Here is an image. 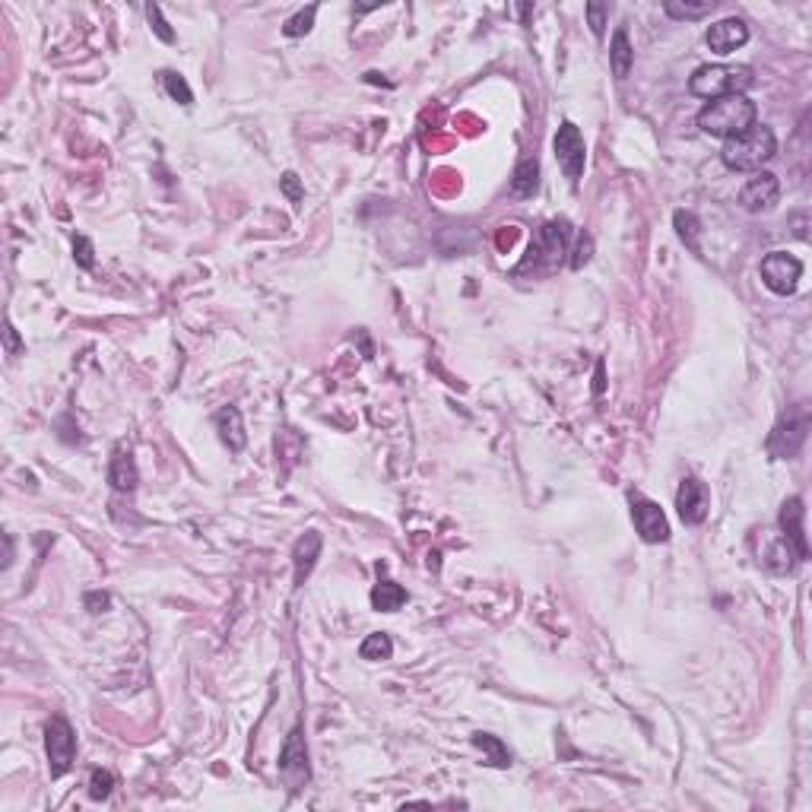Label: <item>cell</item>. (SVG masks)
<instances>
[{"label":"cell","instance_id":"cell-15","mask_svg":"<svg viewBox=\"0 0 812 812\" xmlns=\"http://www.w3.org/2000/svg\"><path fill=\"white\" fill-rule=\"evenodd\" d=\"M705 41L714 54L726 58V54H734L736 48H743L749 41V26L743 20H736V16H726V20L714 23V26L707 29Z\"/></svg>","mask_w":812,"mask_h":812},{"label":"cell","instance_id":"cell-13","mask_svg":"<svg viewBox=\"0 0 812 812\" xmlns=\"http://www.w3.org/2000/svg\"><path fill=\"white\" fill-rule=\"evenodd\" d=\"M778 200H780V181L771 172H755L740 191V206L746 213H755V216L759 213H771L778 206Z\"/></svg>","mask_w":812,"mask_h":812},{"label":"cell","instance_id":"cell-17","mask_svg":"<svg viewBox=\"0 0 812 812\" xmlns=\"http://www.w3.org/2000/svg\"><path fill=\"white\" fill-rule=\"evenodd\" d=\"M213 425H216L219 438H223V444L229 451H242L248 444V432H245V423H242L238 406H223V410L213 416Z\"/></svg>","mask_w":812,"mask_h":812},{"label":"cell","instance_id":"cell-9","mask_svg":"<svg viewBox=\"0 0 812 812\" xmlns=\"http://www.w3.org/2000/svg\"><path fill=\"white\" fill-rule=\"evenodd\" d=\"M759 273H762V283L774 296H793L799 286V277H803V264H799V258H793L787 251H771L762 258Z\"/></svg>","mask_w":812,"mask_h":812},{"label":"cell","instance_id":"cell-33","mask_svg":"<svg viewBox=\"0 0 812 812\" xmlns=\"http://www.w3.org/2000/svg\"><path fill=\"white\" fill-rule=\"evenodd\" d=\"M279 187H283V194L292 200V204H298V200L305 197V191H302V185H298V175L296 172H286L283 178H279Z\"/></svg>","mask_w":812,"mask_h":812},{"label":"cell","instance_id":"cell-24","mask_svg":"<svg viewBox=\"0 0 812 812\" xmlns=\"http://www.w3.org/2000/svg\"><path fill=\"white\" fill-rule=\"evenodd\" d=\"M390 654H394V641H390V634H384V632H371L369 638L362 641V647H359V657H362V661H390Z\"/></svg>","mask_w":812,"mask_h":812},{"label":"cell","instance_id":"cell-6","mask_svg":"<svg viewBox=\"0 0 812 812\" xmlns=\"http://www.w3.org/2000/svg\"><path fill=\"white\" fill-rule=\"evenodd\" d=\"M806 435H809V413L799 406V410L780 416V423L771 429V435H768V454L774 461H790V457H797L803 451Z\"/></svg>","mask_w":812,"mask_h":812},{"label":"cell","instance_id":"cell-14","mask_svg":"<svg viewBox=\"0 0 812 812\" xmlns=\"http://www.w3.org/2000/svg\"><path fill=\"white\" fill-rule=\"evenodd\" d=\"M778 527L784 534V540L793 546L799 561L809 559V543H806V508H803V498L790 496L784 505H780V515H778Z\"/></svg>","mask_w":812,"mask_h":812},{"label":"cell","instance_id":"cell-1","mask_svg":"<svg viewBox=\"0 0 812 812\" xmlns=\"http://www.w3.org/2000/svg\"><path fill=\"white\" fill-rule=\"evenodd\" d=\"M774 156H778V137L765 124H753L749 131L724 140V150H720V159L730 172H762V166H768Z\"/></svg>","mask_w":812,"mask_h":812},{"label":"cell","instance_id":"cell-5","mask_svg":"<svg viewBox=\"0 0 812 812\" xmlns=\"http://www.w3.org/2000/svg\"><path fill=\"white\" fill-rule=\"evenodd\" d=\"M45 753H48V771H51V778H64L73 768V759H77V734H73L70 720L64 714H54L45 724Z\"/></svg>","mask_w":812,"mask_h":812},{"label":"cell","instance_id":"cell-2","mask_svg":"<svg viewBox=\"0 0 812 812\" xmlns=\"http://www.w3.org/2000/svg\"><path fill=\"white\" fill-rule=\"evenodd\" d=\"M755 114H759V108H755L753 99H746V96H724V99H711L701 108L698 127L707 137L730 140L736 133L749 131L755 124Z\"/></svg>","mask_w":812,"mask_h":812},{"label":"cell","instance_id":"cell-23","mask_svg":"<svg viewBox=\"0 0 812 812\" xmlns=\"http://www.w3.org/2000/svg\"><path fill=\"white\" fill-rule=\"evenodd\" d=\"M717 0H701V4H689V0H667L663 4V14L670 20H701V16H711Z\"/></svg>","mask_w":812,"mask_h":812},{"label":"cell","instance_id":"cell-30","mask_svg":"<svg viewBox=\"0 0 812 812\" xmlns=\"http://www.w3.org/2000/svg\"><path fill=\"white\" fill-rule=\"evenodd\" d=\"M607 20H609V4L590 0L588 4V23H590V32H594L597 39H603V32H607Z\"/></svg>","mask_w":812,"mask_h":812},{"label":"cell","instance_id":"cell-4","mask_svg":"<svg viewBox=\"0 0 812 812\" xmlns=\"http://www.w3.org/2000/svg\"><path fill=\"white\" fill-rule=\"evenodd\" d=\"M568 251V223L565 219H552V223H543L540 229H536L534 242H530V251L527 258H524V264L517 267V273L521 277H527V273H549L559 267V260L565 258Z\"/></svg>","mask_w":812,"mask_h":812},{"label":"cell","instance_id":"cell-28","mask_svg":"<svg viewBox=\"0 0 812 812\" xmlns=\"http://www.w3.org/2000/svg\"><path fill=\"white\" fill-rule=\"evenodd\" d=\"M114 790V774L105 771V768H93V774H89V797L96 799V803H102V799H108Z\"/></svg>","mask_w":812,"mask_h":812},{"label":"cell","instance_id":"cell-25","mask_svg":"<svg viewBox=\"0 0 812 812\" xmlns=\"http://www.w3.org/2000/svg\"><path fill=\"white\" fill-rule=\"evenodd\" d=\"M473 746L482 749V753L489 755V765H496V768H508L511 765V753L505 749V743L498 740V736L473 734Z\"/></svg>","mask_w":812,"mask_h":812},{"label":"cell","instance_id":"cell-27","mask_svg":"<svg viewBox=\"0 0 812 812\" xmlns=\"http://www.w3.org/2000/svg\"><path fill=\"white\" fill-rule=\"evenodd\" d=\"M315 16H317V7L311 4V7L298 10L296 16H289L283 26V35H289V39H298V35H308L311 26H315Z\"/></svg>","mask_w":812,"mask_h":812},{"label":"cell","instance_id":"cell-19","mask_svg":"<svg viewBox=\"0 0 812 812\" xmlns=\"http://www.w3.org/2000/svg\"><path fill=\"white\" fill-rule=\"evenodd\" d=\"M536 191H540V162H536V156H524L521 162H517L515 175H511V194L527 200V197H534Z\"/></svg>","mask_w":812,"mask_h":812},{"label":"cell","instance_id":"cell-31","mask_svg":"<svg viewBox=\"0 0 812 812\" xmlns=\"http://www.w3.org/2000/svg\"><path fill=\"white\" fill-rule=\"evenodd\" d=\"M590 258H594V235H588V232H584V235L578 238L575 254H571V260H568V264H571V270H581V267L590 264Z\"/></svg>","mask_w":812,"mask_h":812},{"label":"cell","instance_id":"cell-3","mask_svg":"<svg viewBox=\"0 0 812 812\" xmlns=\"http://www.w3.org/2000/svg\"><path fill=\"white\" fill-rule=\"evenodd\" d=\"M753 87V67L746 64H705L689 77V89L701 99L743 96Z\"/></svg>","mask_w":812,"mask_h":812},{"label":"cell","instance_id":"cell-8","mask_svg":"<svg viewBox=\"0 0 812 812\" xmlns=\"http://www.w3.org/2000/svg\"><path fill=\"white\" fill-rule=\"evenodd\" d=\"M279 778L289 784V790H302L311 778L308 768V746H305L302 724H296L286 736L283 749H279Z\"/></svg>","mask_w":812,"mask_h":812},{"label":"cell","instance_id":"cell-20","mask_svg":"<svg viewBox=\"0 0 812 812\" xmlns=\"http://www.w3.org/2000/svg\"><path fill=\"white\" fill-rule=\"evenodd\" d=\"M609 64H613L616 79H625L628 73H632L634 48H632V41H628L625 29H616L613 32V41H609Z\"/></svg>","mask_w":812,"mask_h":812},{"label":"cell","instance_id":"cell-21","mask_svg":"<svg viewBox=\"0 0 812 812\" xmlns=\"http://www.w3.org/2000/svg\"><path fill=\"white\" fill-rule=\"evenodd\" d=\"M406 600H410V594H406L400 584L388 581V578L378 581L375 590H371V607H375L378 613H397Z\"/></svg>","mask_w":812,"mask_h":812},{"label":"cell","instance_id":"cell-22","mask_svg":"<svg viewBox=\"0 0 812 812\" xmlns=\"http://www.w3.org/2000/svg\"><path fill=\"white\" fill-rule=\"evenodd\" d=\"M673 225H676V235H680L682 245H686L689 251L701 254V242H698V235H701V223H698V216H695L692 210H676Z\"/></svg>","mask_w":812,"mask_h":812},{"label":"cell","instance_id":"cell-7","mask_svg":"<svg viewBox=\"0 0 812 812\" xmlns=\"http://www.w3.org/2000/svg\"><path fill=\"white\" fill-rule=\"evenodd\" d=\"M552 150H555V159H559L561 172H565V178L571 181V185H578V181L584 178V162H588V146H584V137H581V131H578V124L565 121V124L555 131Z\"/></svg>","mask_w":812,"mask_h":812},{"label":"cell","instance_id":"cell-32","mask_svg":"<svg viewBox=\"0 0 812 812\" xmlns=\"http://www.w3.org/2000/svg\"><path fill=\"white\" fill-rule=\"evenodd\" d=\"M146 16H150V23H152V29H156L159 39L166 41V45H172V41H175V32H172V29H169V23L162 20V10H159L156 4H150V7H146Z\"/></svg>","mask_w":812,"mask_h":812},{"label":"cell","instance_id":"cell-18","mask_svg":"<svg viewBox=\"0 0 812 812\" xmlns=\"http://www.w3.org/2000/svg\"><path fill=\"white\" fill-rule=\"evenodd\" d=\"M108 482H112L118 492H133V489H137L140 473H137V463H133L131 451H124V448L114 451L112 467H108Z\"/></svg>","mask_w":812,"mask_h":812},{"label":"cell","instance_id":"cell-35","mask_svg":"<svg viewBox=\"0 0 812 812\" xmlns=\"http://www.w3.org/2000/svg\"><path fill=\"white\" fill-rule=\"evenodd\" d=\"M4 340H7V352H10V356H16V352L23 350V346H20V337H16L14 324H10V321H7V327H4Z\"/></svg>","mask_w":812,"mask_h":812},{"label":"cell","instance_id":"cell-12","mask_svg":"<svg viewBox=\"0 0 812 812\" xmlns=\"http://www.w3.org/2000/svg\"><path fill=\"white\" fill-rule=\"evenodd\" d=\"M632 521L644 543H667L670 540V521H667V515H663V508L657 502H651V498L638 496V492L632 496Z\"/></svg>","mask_w":812,"mask_h":812},{"label":"cell","instance_id":"cell-10","mask_svg":"<svg viewBox=\"0 0 812 812\" xmlns=\"http://www.w3.org/2000/svg\"><path fill=\"white\" fill-rule=\"evenodd\" d=\"M753 546H755V559H759L762 568H768V571H774V575H787V571H793V565H797V552H793V546L784 540V534H774V530H755L753 536Z\"/></svg>","mask_w":812,"mask_h":812},{"label":"cell","instance_id":"cell-36","mask_svg":"<svg viewBox=\"0 0 812 812\" xmlns=\"http://www.w3.org/2000/svg\"><path fill=\"white\" fill-rule=\"evenodd\" d=\"M594 390H597V394H603V362L597 365V384H594Z\"/></svg>","mask_w":812,"mask_h":812},{"label":"cell","instance_id":"cell-11","mask_svg":"<svg viewBox=\"0 0 812 812\" xmlns=\"http://www.w3.org/2000/svg\"><path fill=\"white\" fill-rule=\"evenodd\" d=\"M676 511H680L682 524H689V527H698V524L707 521L711 492H707V486L698 476H686L680 482V489H676Z\"/></svg>","mask_w":812,"mask_h":812},{"label":"cell","instance_id":"cell-29","mask_svg":"<svg viewBox=\"0 0 812 812\" xmlns=\"http://www.w3.org/2000/svg\"><path fill=\"white\" fill-rule=\"evenodd\" d=\"M73 260H77V267H83V270H93L96 267V248L87 235L73 238Z\"/></svg>","mask_w":812,"mask_h":812},{"label":"cell","instance_id":"cell-34","mask_svg":"<svg viewBox=\"0 0 812 812\" xmlns=\"http://www.w3.org/2000/svg\"><path fill=\"white\" fill-rule=\"evenodd\" d=\"M83 603H87L89 613H105L108 603H112V597H108V594H99V590H89V594L83 597Z\"/></svg>","mask_w":812,"mask_h":812},{"label":"cell","instance_id":"cell-26","mask_svg":"<svg viewBox=\"0 0 812 812\" xmlns=\"http://www.w3.org/2000/svg\"><path fill=\"white\" fill-rule=\"evenodd\" d=\"M159 79H162V87H166V93L172 96L178 105H194V93L191 87H187V79L181 77V73L175 70H162L159 73Z\"/></svg>","mask_w":812,"mask_h":812},{"label":"cell","instance_id":"cell-16","mask_svg":"<svg viewBox=\"0 0 812 812\" xmlns=\"http://www.w3.org/2000/svg\"><path fill=\"white\" fill-rule=\"evenodd\" d=\"M317 555H321V534H317V530H308V534L298 536L296 546H292V571H296V588H302V584L308 581Z\"/></svg>","mask_w":812,"mask_h":812}]
</instances>
